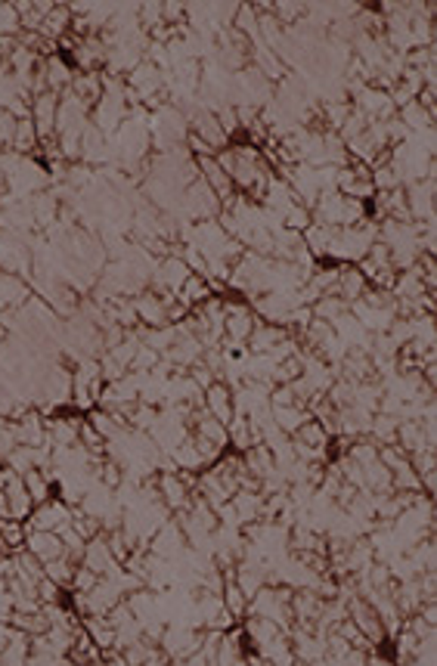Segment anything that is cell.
<instances>
[{"label": "cell", "instance_id": "obj_5", "mask_svg": "<svg viewBox=\"0 0 437 666\" xmlns=\"http://www.w3.org/2000/svg\"><path fill=\"white\" fill-rule=\"evenodd\" d=\"M134 310H136V323H143L146 329H165L168 325L165 301H161L153 289L140 292V295L134 298Z\"/></svg>", "mask_w": 437, "mask_h": 666}, {"label": "cell", "instance_id": "obj_9", "mask_svg": "<svg viewBox=\"0 0 437 666\" xmlns=\"http://www.w3.org/2000/svg\"><path fill=\"white\" fill-rule=\"evenodd\" d=\"M81 415H56V419H44L50 447H75L78 434H81Z\"/></svg>", "mask_w": 437, "mask_h": 666}, {"label": "cell", "instance_id": "obj_14", "mask_svg": "<svg viewBox=\"0 0 437 666\" xmlns=\"http://www.w3.org/2000/svg\"><path fill=\"white\" fill-rule=\"evenodd\" d=\"M397 121H400L409 134H422V130L434 127V112H428L425 106H419V100H413L403 109H397Z\"/></svg>", "mask_w": 437, "mask_h": 666}, {"label": "cell", "instance_id": "obj_12", "mask_svg": "<svg viewBox=\"0 0 437 666\" xmlns=\"http://www.w3.org/2000/svg\"><path fill=\"white\" fill-rule=\"evenodd\" d=\"M289 335V329H283V325H273V323H258L254 325V332L249 335V354H270L276 344H283Z\"/></svg>", "mask_w": 437, "mask_h": 666}, {"label": "cell", "instance_id": "obj_6", "mask_svg": "<svg viewBox=\"0 0 437 666\" xmlns=\"http://www.w3.org/2000/svg\"><path fill=\"white\" fill-rule=\"evenodd\" d=\"M4 496H6V518L10 521H29L31 512H35V502H31V496L25 493V484L19 474H10V481H6L4 487Z\"/></svg>", "mask_w": 437, "mask_h": 666}, {"label": "cell", "instance_id": "obj_18", "mask_svg": "<svg viewBox=\"0 0 437 666\" xmlns=\"http://www.w3.org/2000/svg\"><path fill=\"white\" fill-rule=\"evenodd\" d=\"M44 577L54 580L56 586H69L71 589V580H75V561L69 558V555H62V558L50 561V564H44Z\"/></svg>", "mask_w": 437, "mask_h": 666}, {"label": "cell", "instance_id": "obj_3", "mask_svg": "<svg viewBox=\"0 0 437 666\" xmlns=\"http://www.w3.org/2000/svg\"><path fill=\"white\" fill-rule=\"evenodd\" d=\"M184 546H186V537H184V530H180L177 521H165V524L155 530V537L146 543L149 555L165 558V561L180 558V555H184Z\"/></svg>", "mask_w": 437, "mask_h": 666}, {"label": "cell", "instance_id": "obj_13", "mask_svg": "<svg viewBox=\"0 0 437 666\" xmlns=\"http://www.w3.org/2000/svg\"><path fill=\"white\" fill-rule=\"evenodd\" d=\"M29 285L16 276V273L0 270V310H12V307H22L29 301Z\"/></svg>", "mask_w": 437, "mask_h": 666}, {"label": "cell", "instance_id": "obj_8", "mask_svg": "<svg viewBox=\"0 0 437 666\" xmlns=\"http://www.w3.org/2000/svg\"><path fill=\"white\" fill-rule=\"evenodd\" d=\"M205 413L211 419L230 424L233 415H236V407H233V388L224 382H214L211 388H205Z\"/></svg>", "mask_w": 437, "mask_h": 666}, {"label": "cell", "instance_id": "obj_2", "mask_svg": "<svg viewBox=\"0 0 437 666\" xmlns=\"http://www.w3.org/2000/svg\"><path fill=\"white\" fill-rule=\"evenodd\" d=\"M348 620L357 626V629H360V636L367 638L373 648L388 638V636H384V626H382V620H378V613L367 602H363V598H350V602H348Z\"/></svg>", "mask_w": 437, "mask_h": 666}, {"label": "cell", "instance_id": "obj_20", "mask_svg": "<svg viewBox=\"0 0 437 666\" xmlns=\"http://www.w3.org/2000/svg\"><path fill=\"white\" fill-rule=\"evenodd\" d=\"M22 25H19V12L12 4H0V37H19Z\"/></svg>", "mask_w": 437, "mask_h": 666}, {"label": "cell", "instance_id": "obj_16", "mask_svg": "<svg viewBox=\"0 0 437 666\" xmlns=\"http://www.w3.org/2000/svg\"><path fill=\"white\" fill-rule=\"evenodd\" d=\"M208 298H214L211 285H208L205 276H195V273L184 283V289L177 292V301L184 304L186 310H195V307H202V304L208 301Z\"/></svg>", "mask_w": 437, "mask_h": 666}, {"label": "cell", "instance_id": "obj_4", "mask_svg": "<svg viewBox=\"0 0 437 666\" xmlns=\"http://www.w3.org/2000/svg\"><path fill=\"white\" fill-rule=\"evenodd\" d=\"M189 134L195 136V140H202L205 146H211L214 152H220V149L230 143V136L224 134V127H220V121H218V115L214 112H208L205 106L199 109V112L193 115V121H189Z\"/></svg>", "mask_w": 437, "mask_h": 666}, {"label": "cell", "instance_id": "obj_1", "mask_svg": "<svg viewBox=\"0 0 437 666\" xmlns=\"http://www.w3.org/2000/svg\"><path fill=\"white\" fill-rule=\"evenodd\" d=\"M69 518H71V508L65 506L62 499H50V502L35 506L31 518L25 521V527H29V530H41V533H60L62 527L69 524Z\"/></svg>", "mask_w": 437, "mask_h": 666}, {"label": "cell", "instance_id": "obj_17", "mask_svg": "<svg viewBox=\"0 0 437 666\" xmlns=\"http://www.w3.org/2000/svg\"><path fill=\"white\" fill-rule=\"evenodd\" d=\"M22 484H25V493L31 496V502H35V506L54 499V481H50L41 468H31V472H25Z\"/></svg>", "mask_w": 437, "mask_h": 666}, {"label": "cell", "instance_id": "obj_21", "mask_svg": "<svg viewBox=\"0 0 437 666\" xmlns=\"http://www.w3.org/2000/svg\"><path fill=\"white\" fill-rule=\"evenodd\" d=\"M16 115L0 109V149H12V136H16Z\"/></svg>", "mask_w": 437, "mask_h": 666}, {"label": "cell", "instance_id": "obj_11", "mask_svg": "<svg viewBox=\"0 0 437 666\" xmlns=\"http://www.w3.org/2000/svg\"><path fill=\"white\" fill-rule=\"evenodd\" d=\"M369 283L357 267H338V283H335V295L342 298L344 304H354L367 295Z\"/></svg>", "mask_w": 437, "mask_h": 666}, {"label": "cell", "instance_id": "obj_7", "mask_svg": "<svg viewBox=\"0 0 437 666\" xmlns=\"http://www.w3.org/2000/svg\"><path fill=\"white\" fill-rule=\"evenodd\" d=\"M81 564L87 567V571H94L96 577H109V573L119 567V561L112 558V552H109V546H106V537H94V539H87V546H84V555H81Z\"/></svg>", "mask_w": 437, "mask_h": 666}, {"label": "cell", "instance_id": "obj_15", "mask_svg": "<svg viewBox=\"0 0 437 666\" xmlns=\"http://www.w3.org/2000/svg\"><path fill=\"white\" fill-rule=\"evenodd\" d=\"M270 419L285 437H295V431L310 419V413L304 407H270Z\"/></svg>", "mask_w": 437, "mask_h": 666}, {"label": "cell", "instance_id": "obj_19", "mask_svg": "<svg viewBox=\"0 0 437 666\" xmlns=\"http://www.w3.org/2000/svg\"><path fill=\"white\" fill-rule=\"evenodd\" d=\"M25 537H29V527H25L22 521H10V518L0 521V539H4V546L10 548V552L25 548Z\"/></svg>", "mask_w": 437, "mask_h": 666}, {"label": "cell", "instance_id": "obj_10", "mask_svg": "<svg viewBox=\"0 0 437 666\" xmlns=\"http://www.w3.org/2000/svg\"><path fill=\"white\" fill-rule=\"evenodd\" d=\"M25 552L35 555L41 564H50V561L62 558L65 555V546L60 539V533H41V530H29V537H25Z\"/></svg>", "mask_w": 437, "mask_h": 666}, {"label": "cell", "instance_id": "obj_22", "mask_svg": "<svg viewBox=\"0 0 437 666\" xmlns=\"http://www.w3.org/2000/svg\"><path fill=\"white\" fill-rule=\"evenodd\" d=\"M6 518V496H4V489H0V521Z\"/></svg>", "mask_w": 437, "mask_h": 666}]
</instances>
